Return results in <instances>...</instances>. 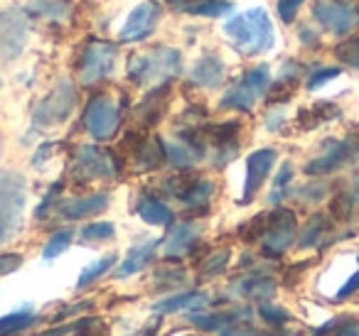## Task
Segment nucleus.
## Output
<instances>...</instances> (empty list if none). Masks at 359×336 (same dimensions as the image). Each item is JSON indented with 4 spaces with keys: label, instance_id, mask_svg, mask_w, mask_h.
I'll list each match as a JSON object with an SVG mask.
<instances>
[{
    "label": "nucleus",
    "instance_id": "f257e3e1",
    "mask_svg": "<svg viewBox=\"0 0 359 336\" xmlns=\"http://www.w3.org/2000/svg\"><path fill=\"white\" fill-rule=\"evenodd\" d=\"M226 40L241 57H259L276 45L273 22L264 8H254L241 15H234L224 25Z\"/></svg>",
    "mask_w": 359,
    "mask_h": 336
},
{
    "label": "nucleus",
    "instance_id": "f03ea898",
    "mask_svg": "<svg viewBox=\"0 0 359 336\" xmlns=\"http://www.w3.org/2000/svg\"><path fill=\"white\" fill-rule=\"evenodd\" d=\"M182 71V52L175 47H155L128 62V79L140 86H160Z\"/></svg>",
    "mask_w": 359,
    "mask_h": 336
},
{
    "label": "nucleus",
    "instance_id": "7ed1b4c3",
    "mask_svg": "<svg viewBox=\"0 0 359 336\" xmlns=\"http://www.w3.org/2000/svg\"><path fill=\"white\" fill-rule=\"evenodd\" d=\"M118 62V47L106 40H89L79 52L76 59V74L84 86H94L106 81L116 69Z\"/></svg>",
    "mask_w": 359,
    "mask_h": 336
},
{
    "label": "nucleus",
    "instance_id": "20e7f679",
    "mask_svg": "<svg viewBox=\"0 0 359 336\" xmlns=\"http://www.w3.org/2000/svg\"><path fill=\"white\" fill-rule=\"evenodd\" d=\"M271 89V69L266 64H259L254 69H246L241 74V79L222 96L219 106L229 111H241V113H249L264 94Z\"/></svg>",
    "mask_w": 359,
    "mask_h": 336
},
{
    "label": "nucleus",
    "instance_id": "39448f33",
    "mask_svg": "<svg viewBox=\"0 0 359 336\" xmlns=\"http://www.w3.org/2000/svg\"><path fill=\"white\" fill-rule=\"evenodd\" d=\"M313 18L325 32L344 37L359 27V6L354 0H315Z\"/></svg>",
    "mask_w": 359,
    "mask_h": 336
},
{
    "label": "nucleus",
    "instance_id": "423d86ee",
    "mask_svg": "<svg viewBox=\"0 0 359 336\" xmlns=\"http://www.w3.org/2000/svg\"><path fill=\"white\" fill-rule=\"evenodd\" d=\"M76 106V89L72 81H60L52 94H47L40 104L35 106V123L40 128H50V125L65 123L72 115Z\"/></svg>",
    "mask_w": 359,
    "mask_h": 336
},
{
    "label": "nucleus",
    "instance_id": "0eeeda50",
    "mask_svg": "<svg viewBox=\"0 0 359 336\" xmlns=\"http://www.w3.org/2000/svg\"><path fill=\"white\" fill-rule=\"evenodd\" d=\"M86 133L94 140H111L121 125V111L106 94L91 96L89 106L84 111Z\"/></svg>",
    "mask_w": 359,
    "mask_h": 336
},
{
    "label": "nucleus",
    "instance_id": "6e6552de",
    "mask_svg": "<svg viewBox=\"0 0 359 336\" xmlns=\"http://www.w3.org/2000/svg\"><path fill=\"white\" fill-rule=\"evenodd\" d=\"M121 172V160L111 150L84 145L74 158V174L84 179H114Z\"/></svg>",
    "mask_w": 359,
    "mask_h": 336
},
{
    "label": "nucleus",
    "instance_id": "1a4fd4ad",
    "mask_svg": "<svg viewBox=\"0 0 359 336\" xmlns=\"http://www.w3.org/2000/svg\"><path fill=\"white\" fill-rule=\"evenodd\" d=\"M295 238V214L290 209H273L269 211V221H266L264 231V255L278 258L290 248Z\"/></svg>",
    "mask_w": 359,
    "mask_h": 336
},
{
    "label": "nucleus",
    "instance_id": "9d476101",
    "mask_svg": "<svg viewBox=\"0 0 359 336\" xmlns=\"http://www.w3.org/2000/svg\"><path fill=\"white\" fill-rule=\"evenodd\" d=\"M27 42V18L22 10L11 8V10L0 13V62L18 59L25 50Z\"/></svg>",
    "mask_w": 359,
    "mask_h": 336
},
{
    "label": "nucleus",
    "instance_id": "9b49d317",
    "mask_svg": "<svg viewBox=\"0 0 359 336\" xmlns=\"http://www.w3.org/2000/svg\"><path fill=\"white\" fill-rule=\"evenodd\" d=\"M359 160V135L352 133L344 140H327L323 155L305 164V174H330L342 164Z\"/></svg>",
    "mask_w": 359,
    "mask_h": 336
},
{
    "label": "nucleus",
    "instance_id": "f8f14e48",
    "mask_svg": "<svg viewBox=\"0 0 359 336\" xmlns=\"http://www.w3.org/2000/svg\"><path fill=\"white\" fill-rule=\"evenodd\" d=\"M22 206H25V177L18 172H0V221L13 233L20 228Z\"/></svg>",
    "mask_w": 359,
    "mask_h": 336
},
{
    "label": "nucleus",
    "instance_id": "ddd939ff",
    "mask_svg": "<svg viewBox=\"0 0 359 336\" xmlns=\"http://www.w3.org/2000/svg\"><path fill=\"white\" fill-rule=\"evenodd\" d=\"M163 20V6L158 0H145L138 8H133L126 20V25L121 27L118 40L121 45H133V42H143L153 35V30Z\"/></svg>",
    "mask_w": 359,
    "mask_h": 336
},
{
    "label": "nucleus",
    "instance_id": "4468645a",
    "mask_svg": "<svg viewBox=\"0 0 359 336\" xmlns=\"http://www.w3.org/2000/svg\"><path fill=\"white\" fill-rule=\"evenodd\" d=\"M276 160H278V153L271 148L256 150L254 155H249L246 160V182H244V199L241 202L249 204L251 199L259 194V189L264 187V182L269 179L271 169H273Z\"/></svg>",
    "mask_w": 359,
    "mask_h": 336
},
{
    "label": "nucleus",
    "instance_id": "2eb2a0df",
    "mask_svg": "<svg viewBox=\"0 0 359 336\" xmlns=\"http://www.w3.org/2000/svg\"><path fill=\"white\" fill-rule=\"evenodd\" d=\"M239 130H241L239 120H226V123L212 125L207 130V135L212 140V148H215L217 167H224L226 162H231L236 158V153H239Z\"/></svg>",
    "mask_w": 359,
    "mask_h": 336
},
{
    "label": "nucleus",
    "instance_id": "dca6fc26",
    "mask_svg": "<svg viewBox=\"0 0 359 336\" xmlns=\"http://www.w3.org/2000/svg\"><path fill=\"white\" fill-rule=\"evenodd\" d=\"M202 231H205V226H202L200 221L175 223V226L170 228L168 236H165V241H163V253L168 258L185 255V253H190L192 248H195V243L202 238Z\"/></svg>",
    "mask_w": 359,
    "mask_h": 336
},
{
    "label": "nucleus",
    "instance_id": "f3484780",
    "mask_svg": "<svg viewBox=\"0 0 359 336\" xmlns=\"http://www.w3.org/2000/svg\"><path fill=\"white\" fill-rule=\"evenodd\" d=\"M109 194L106 192H96V194H86V197H76L69 202L60 204V214L69 221H79L86 216H96V214L106 211L109 209Z\"/></svg>",
    "mask_w": 359,
    "mask_h": 336
},
{
    "label": "nucleus",
    "instance_id": "a211bd4d",
    "mask_svg": "<svg viewBox=\"0 0 359 336\" xmlns=\"http://www.w3.org/2000/svg\"><path fill=\"white\" fill-rule=\"evenodd\" d=\"M226 64L217 55H205L192 64L190 79L202 89H219L224 84Z\"/></svg>",
    "mask_w": 359,
    "mask_h": 336
},
{
    "label": "nucleus",
    "instance_id": "6ab92c4d",
    "mask_svg": "<svg viewBox=\"0 0 359 336\" xmlns=\"http://www.w3.org/2000/svg\"><path fill=\"white\" fill-rule=\"evenodd\" d=\"M168 104H170V86L168 84L155 86V89L138 104L135 118H138L145 128H150V125H155L160 118H163V113L168 111Z\"/></svg>",
    "mask_w": 359,
    "mask_h": 336
},
{
    "label": "nucleus",
    "instance_id": "aec40b11",
    "mask_svg": "<svg viewBox=\"0 0 359 336\" xmlns=\"http://www.w3.org/2000/svg\"><path fill=\"white\" fill-rule=\"evenodd\" d=\"M215 194H217V184L212 182V179L197 177V174H195V179L187 184V189L180 194L177 199L190 209H207Z\"/></svg>",
    "mask_w": 359,
    "mask_h": 336
},
{
    "label": "nucleus",
    "instance_id": "412c9836",
    "mask_svg": "<svg viewBox=\"0 0 359 336\" xmlns=\"http://www.w3.org/2000/svg\"><path fill=\"white\" fill-rule=\"evenodd\" d=\"M135 211L150 226H170L175 221V214L170 211L168 204H163L155 197H138V204H135Z\"/></svg>",
    "mask_w": 359,
    "mask_h": 336
},
{
    "label": "nucleus",
    "instance_id": "4be33fe9",
    "mask_svg": "<svg viewBox=\"0 0 359 336\" xmlns=\"http://www.w3.org/2000/svg\"><path fill=\"white\" fill-rule=\"evenodd\" d=\"M158 246H160L158 241H148V243H143V246H135L133 251L128 253V258L121 262V267L116 270V275L128 277V275H133V272H140L143 267H148L150 262H153Z\"/></svg>",
    "mask_w": 359,
    "mask_h": 336
},
{
    "label": "nucleus",
    "instance_id": "5701e85b",
    "mask_svg": "<svg viewBox=\"0 0 359 336\" xmlns=\"http://www.w3.org/2000/svg\"><path fill=\"white\" fill-rule=\"evenodd\" d=\"M210 297L202 295V292H182V295H175L170 300H163L155 304V309L163 312V314H170V312H185V309H202L207 307Z\"/></svg>",
    "mask_w": 359,
    "mask_h": 336
},
{
    "label": "nucleus",
    "instance_id": "b1692460",
    "mask_svg": "<svg viewBox=\"0 0 359 336\" xmlns=\"http://www.w3.org/2000/svg\"><path fill=\"white\" fill-rule=\"evenodd\" d=\"M182 10L195 18H222L234 13V3H229V0H195V3L185 6Z\"/></svg>",
    "mask_w": 359,
    "mask_h": 336
},
{
    "label": "nucleus",
    "instance_id": "393cba45",
    "mask_svg": "<svg viewBox=\"0 0 359 336\" xmlns=\"http://www.w3.org/2000/svg\"><path fill=\"white\" fill-rule=\"evenodd\" d=\"M337 113H339V108L334 104H315L313 108L300 111L298 123H300V128H303V130H313L315 125L325 123V120L337 118Z\"/></svg>",
    "mask_w": 359,
    "mask_h": 336
},
{
    "label": "nucleus",
    "instance_id": "a878e982",
    "mask_svg": "<svg viewBox=\"0 0 359 336\" xmlns=\"http://www.w3.org/2000/svg\"><path fill=\"white\" fill-rule=\"evenodd\" d=\"M37 319H40V316H37L30 307H25V309H20V312H13V314L0 319V336H13V334H18V331H25L27 326H32Z\"/></svg>",
    "mask_w": 359,
    "mask_h": 336
},
{
    "label": "nucleus",
    "instance_id": "bb28decb",
    "mask_svg": "<svg viewBox=\"0 0 359 336\" xmlns=\"http://www.w3.org/2000/svg\"><path fill=\"white\" fill-rule=\"evenodd\" d=\"M236 292L244 297H254V300H264V297H271L276 292V282L264 275L246 277V280H241L236 285Z\"/></svg>",
    "mask_w": 359,
    "mask_h": 336
},
{
    "label": "nucleus",
    "instance_id": "cd10ccee",
    "mask_svg": "<svg viewBox=\"0 0 359 336\" xmlns=\"http://www.w3.org/2000/svg\"><path fill=\"white\" fill-rule=\"evenodd\" d=\"M327 231H330V221L323 216V214H315V216L310 218L308 223H305L303 233H300V238H298V246H300V248L318 246L320 238H323Z\"/></svg>",
    "mask_w": 359,
    "mask_h": 336
},
{
    "label": "nucleus",
    "instance_id": "c85d7f7f",
    "mask_svg": "<svg viewBox=\"0 0 359 336\" xmlns=\"http://www.w3.org/2000/svg\"><path fill=\"white\" fill-rule=\"evenodd\" d=\"M114 236H116V226L109 221L89 223V226H84L79 233L81 243H104V241H111Z\"/></svg>",
    "mask_w": 359,
    "mask_h": 336
},
{
    "label": "nucleus",
    "instance_id": "c756f323",
    "mask_svg": "<svg viewBox=\"0 0 359 336\" xmlns=\"http://www.w3.org/2000/svg\"><path fill=\"white\" fill-rule=\"evenodd\" d=\"M114 262H116V255H104L101 260H96V262H91L89 267H86L84 272L79 275V282H76V287L79 290H84V287H89L91 282H96L101 275H106V272L114 267Z\"/></svg>",
    "mask_w": 359,
    "mask_h": 336
},
{
    "label": "nucleus",
    "instance_id": "7c9ffc66",
    "mask_svg": "<svg viewBox=\"0 0 359 336\" xmlns=\"http://www.w3.org/2000/svg\"><path fill=\"white\" fill-rule=\"evenodd\" d=\"M72 241H74V231L72 228H60V231L55 233V236L47 241L45 251H42V255L47 258V260H52V258L62 255V253L67 251V248L72 246Z\"/></svg>",
    "mask_w": 359,
    "mask_h": 336
},
{
    "label": "nucleus",
    "instance_id": "2f4dec72",
    "mask_svg": "<svg viewBox=\"0 0 359 336\" xmlns=\"http://www.w3.org/2000/svg\"><path fill=\"white\" fill-rule=\"evenodd\" d=\"M266 221H269V214H259V216L251 218V221L241 223V226H239V238H241V241H246V243H254V241H259V238H264Z\"/></svg>",
    "mask_w": 359,
    "mask_h": 336
},
{
    "label": "nucleus",
    "instance_id": "473e14b6",
    "mask_svg": "<svg viewBox=\"0 0 359 336\" xmlns=\"http://www.w3.org/2000/svg\"><path fill=\"white\" fill-rule=\"evenodd\" d=\"M226 262H229V251L222 248V251H215L205 262L200 265V272L205 277H215V275H222L226 270Z\"/></svg>",
    "mask_w": 359,
    "mask_h": 336
},
{
    "label": "nucleus",
    "instance_id": "72a5a7b5",
    "mask_svg": "<svg viewBox=\"0 0 359 336\" xmlns=\"http://www.w3.org/2000/svg\"><path fill=\"white\" fill-rule=\"evenodd\" d=\"M32 8L45 18H65L69 10V0H32Z\"/></svg>",
    "mask_w": 359,
    "mask_h": 336
},
{
    "label": "nucleus",
    "instance_id": "f704fd0d",
    "mask_svg": "<svg viewBox=\"0 0 359 336\" xmlns=\"http://www.w3.org/2000/svg\"><path fill=\"white\" fill-rule=\"evenodd\" d=\"M334 55H337V59L342 62V64L352 66V69H359V37L342 42V45L334 50Z\"/></svg>",
    "mask_w": 359,
    "mask_h": 336
},
{
    "label": "nucleus",
    "instance_id": "c9c22d12",
    "mask_svg": "<svg viewBox=\"0 0 359 336\" xmlns=\"http://www.w3.org/2000/svg\"><path fill=\"white\" fill-rule=\"evenodd\" d=\"M259 314L264 316L269 324H273V326H283L285 321L290 319V314L283 309V307H276V304H261L259 307Z\"/></svg>",
    "mask_w": 359,
    "mask_h": 336
},
{
    "label": "nucleus",
    "instance_id": "e433bc0d",
    "mask_svg": "<svg viewBox=\"0 0 359 336\" xmlns=\"http://www.w3.org/2000/svg\"><path fill=\"white\" fill-rule=\"evenodd\" d=\"M293 179V167H290L288 162L280 167V172L276 174V179H273V194H271V202H280V197H283V189L288 187V182Z\"/></svg>",
    "mask_w": 359,
    "mask_h": 336
},
{
    "label": "nucleus",
    "instance_id": "4c0bfd02",
    "mask_svg": "<svg viewBox=\"0 0 359 336\" xmlns=\"http://www.w3.org/2000/svg\"><path fill=\"white\" fill-rule=\"evenodd\" d=\"M305 0H276V8H278V18L285 22V25H290V22L298 18V10L300 6H303Z\"/></svg>",
    "mask_w": 359,
    "mask_h": 336
},
{
    "label": "nucleus",
    "instance_id": "58836bf2",
    "mask_svg": "<svg viewBox=\"0 0 359 336\" xmlns=\"http://www.w3.org/2000/svg\"><path fill=\"white\" fill-rule=\"evenodd\" d=\"M339 76V69L337 66H325V69H318L315 74H310V79H308V89L310 91H315V89H320L323 84H327V81H332V79H337Z\"/></svg>",
    "mask_w": 359,
    "mask_h": 336
},
{
    "label": "nucleus",
    "instance_id": "ea45409f",
    "mask_svg": "<svg viewBox=\"0 0 359 336\" xmlns=\"http://www.w3.org/2000/svg\"><path fill=\"white\" fill-rule=\"evenodd\" d=\"M20 265H22V255H15V253H0V275L15 272Z\"/></svg>",
    "mask_w": 359,
    "mask_h": 336
},
{
    "label": "nucleus",
    "instance_id": "a19ab883",
    "mask_svg": "<svg viewBox=\"0 0 359 336\" xmlns=\"http://www.w3.org/2000/svg\"><path fill=\"white\" fill-rule=\"evenodd\" d=\"M256 331L244 321H234L231 326H226V331H222V336H254Z\"/></svg>",
    "mask_w": 359,
    "mask_h": 336
},
{
    "label": "nucleus",
    "instance_id": "79ce46f5",
    "mask_svg": "<svg viewBox=\"0 0 359 336\" xmlns=\"http://www.w3.org/2000/svg\"><path fill=\"white\" fill-rule=\"evenodd\" d=\"M357 290H359V270L354 272V275L349 277L347 285H344L342 290L337 292V300H347V297H349V295H354V292H357Z\"/></svg>",
    "mask_w": 359,
    "mask_h": 336
},
{
    "label": "nucleus",
    "instance_id": "37998d69",
    "mask_svg": "<svg viewBox=\"0 0 359 336\" xmlns=\"http://www.w3.org/2000/svg\"><path fill=\"white\" fill-rule=\"evenodd\" d=\"M347 197L352 199L354 206H359V174H354V179H352V182H349Z\"/></svg>",
    "mask_w": 359,
    "mask_h": 336
},
{
    "label": "nucleus",
    "instance_id": "c03bdc74",
    "mask_svg": "<svg viewBox=\"0 0 359 336\" xmlns=\"http://www.w3.org/2000/svg\"><path fill=\"white\" fill-rule=\"evenodd\" d=\"M280 123H283V113H271L269 115V120H266V128H269V130H278V125Z\"/></svg>",
    "mask_w": 359,
    "mask_h": 336
},
{
    "label": "nucleus",
    "instance_id": "a18cd8bd",
    "mask_svg": "<svg viewBox=\"0 0 359 336\" xmlns=\"http://www.w3.org/2000/svg\"><path fill=\"white\" fill-rule=\"evenodd\" d=\"M72 329H76V324H72V326H60V329H50V331H45V334H37V336H65L67 331H72Z\"/></svg>",
    "mask_w": 359,
    "mask_h": 336
},
{
    "label": "nucleus",
    "instance_id": "49530a36",
    "mask_svg": "<svg viewBox=\"0 0 359 336\" xmlns=\"http://www.w3.org/2000/svg\"><path fill=\"white\" fill-rule=\"evenodd\" d=\"M339 336H359V326L357 324H349L344 331H339Z\"/></svg>",
    "mask_w": 359,
    "mask_h": 336
},
{
    "label": "nucleus",
    "instance_id": "de8ad7c7",
    "mask_svg": "<svg viewBox=\"0 0 359 336\" xmlns=\"http://www.w3.org/2000/svg\"><path fill=\"white\" fill-rule=\"evenodd\" d=\"M254 336H293L288 331H256Z\"/></svg>",
    "mask_w": 359,
    "mask_h": 336
}]
</instances>
